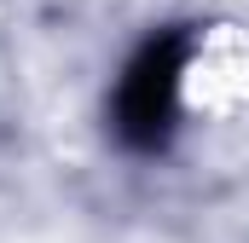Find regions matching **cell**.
Segmentation results:
<instances>
[{
    "label": "cell",
    "instance_id": "1",
    "mask_svg": "<svg viewBox=\"0 0 249 243\" xmlns=\"http://www.w3.org/2000/svg\"><path fill=\"white\" fill-rule=\"evenodd\" d=\"M174 99L191 122H226L249 110V23H209L197 29L174 69Z\"/></svg>",
    "mask_w": 249,
    "mask_h": 243
}]
</instances>
